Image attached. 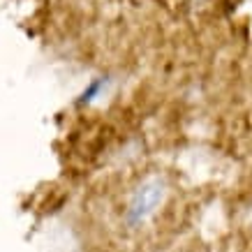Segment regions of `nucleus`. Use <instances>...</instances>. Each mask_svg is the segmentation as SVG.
<instances>
[{
	"label": "nucleus",
	"instance_id": "f257e3e1",
	"mask_svg": "<svg viewBox=\"0 0 252 252\" xmlns=\"http://www.w3.org/2000/svg\"><path fill=\"white\" fill-rule=\"evenodd\" d=\"M164 194H167V185H164L162 178H158V176L146 178L144 183L134 190L130 204H127L125 224H127V227H139V224H144V222L158 211V206L162 204Z\"/></svg>",
	"mask_w": 252,
	"mask_h": 252
},
{
	"label": "nucleus",
	"instance_id": "f03ea898",
	"mask_svg": "<svg viewBox=\"0 0 252 252\" xmlns=\"http://www.w3.org/2000/svg\"><path fill=\"white\" fill-rule=\"evenodd\" d=\"M102 86H104V79H97V81H93V84L84 91V95L79 97V104H88V102H93V99H95L99 93H102Z\"/></svg>",
	"mask_w": 252,
	"mask_h": 252
}]
</instances>
